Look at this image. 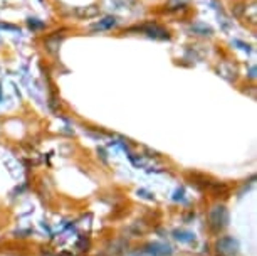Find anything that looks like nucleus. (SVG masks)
Masks as SVG:
<instances>
[{
    "mask_svg": "<svg viewBox=\"0 0 257 256\" xmlns=\"http://www.w3.org/2000/svg\"><path fill=\"white\" fill-rule=\"evenodd\" d=\"M113 26H116V19L114 17H106L99 24L93 26V29H94V31H104V29H111Z\"/></svg>",
    "mask_w": 257,
    "mask_h": 256,
    "instance_id": "obj_5",
    "label": "nucleus"
},
{
    "mask_svg": "<svg viewBox=\"0 0 257 256\" xmlns=\"http://www.w3.org/2000/svg\"><path fill=\"white\" fill-rule=\"evenodd\" d=\"M175 238L178 241H182V243H192V241H195V236L188 233V231H175Z\"/></svg>",
    "mask_w": 257,
    "mask_h": 256,
    "instance_id": "obj_6",
    "label": "nucleus"
},
{
    "mask_svg": "<svg viewBox=\"0 0 257 256\" xmlns=\"http://www.w3.org/2000/svg\"><path fill=\"white\" fill-rule=\"evenodd\" d=\"M192 31H193V32H200L202 36H210V34H212L210 29H207V27H200V26L192 27Z\"/></svg>",
    "mask_w": 257,
    "mask_h": 256,
    "instance_id": "obj_8",
    "label": "nucleus"
},
{
    "mask_svg": "<svg viewBox=\"0 0 257 256\" xmlns=\"http://www.w3.org/2000/svg\"><path fill=\"white\" fill-rule=\"evenodd\" d=\"M217 251L222 256H237L239 253V241L232 236H224L217 241Z\"/></svg>",
    "mask_w": 257,
    "mask_h": 256,
    "instance_id": "obj_2",
    "label": "nucleus"
},
{
    "mask_svg": "<svg viewBox=\"0 0 257 256\" xmlns=\"http://www.w3.org/2000/svg\"><path fill=\"white\" fill-rule=\"evenodd\" d=\"M27 24H29V27H31V29H41V27H44V24L37 22V19H29Z\"/></svg>",
    "mask_w": 257,
    "mask_h": 256,
    "instance_id": "obj_9",
    "label": "nucleus"
},
{
    "mask_svg": "<svg viewBox=\"0 0 257 256\" xmlns=\"http://www.w3.org/2000/svg\"><path fill=\"white\" fill-rule=\"evenodd\" d=\"M143 251L150 256H170L173 253L172 246L165 243H150L143 248Z\"/></svg>",
    "mask_w": 257,
    "mask_h": 256,
    "instance_id": "obj_4",
    "label": "nucleus"
},
{
    "mask_svg": "<svg viewBox=\"0 0 257 256\" xmlns=\"http://www.w3.org/2000/svg\"><path fill=\"white\" fill-rule=\"evenodd\" d=\"M0 100H2V93H0Z\"/></svg>",
    "mask_w": 257,
    "mask_h": 256,
    "instance_id": "obj_12",
    "label": "nucleus"
},
{
    "mask_svg": "<svg viewBox=\"0 0 257 256\" xmlns=\"http://www.w3.org/2000/svg\"><path fill=\"white\" fill-rule=\"evenodd\" d=\"M227 223H229V212H227L225 206L217 204L208 211L207 224L213 233H220V231L227 226Z\"/></svg>",
    "mask_w": 257,
    "mask_h": 256,
    "instance_id": "obj_1",
    "label": "nucleus"
},
{
    "mask_svg": "<svg viewBox=\"0 0 257 256\" xmlns=\"http://www.w3.org/2000/svg\"><path fill=\"white\" fill-rule=\"evenodd\" d=\"M137 31H142L145 32L147 36L150 37H155V39H170V34L167 29L157 26V24H147V26H142L138 27Z\"/></svg>",
    "mask_w": 257,
    "mask_h": 256,
    "instance_id": "obj_3",
    "label": "nucleus"
},
{
    "mask_svg": "<svg viewBox=\"0 0 257 256\" xmlns=\"http://www.w3.org/2000/svg\"><path fill=\"white\" fill-rule=\"evenodd\" d=\"M99 12V9L96 6H91V9H84V11H79V16H86V17H93Z\"/></svg>",
    "mask_w": 257,
    "mask_h": 256,
    "instance_id": "obj_7",
    "label": "nucleus"
},
{
    "mask_svg": "<svg viewBox=\"0 0 257 256\" xmlns=\"http://www.w3.org/2000/svg\"><path fill=\"white\" fill-rule=\"evenodd\" d=\"M0 27H4V29H9V31H17V27H14V26H9V24H0Z\"/></svg>",
    "mask_w": 257,
    "mask_h": 256,
    "instance_id": "obj_11",
    "label": "nucleus"
},
{
    "mask_svg": "<svg viewBox=\"0 0 257 256\" xmlns=\"http://www.w3.org/2000/svg\"><path fill=\"white\" fill-rule=\"evenodd\" d=\"M232 12H234V16L240 17V16H242V12H244V7H242V6H235L234 9H232Z\"/></svg>",
    "mask_w": 257,
    "mask_h": 256,
    "instance_id": "obj_10",
    "label": "nucleus"
}]
</instances>
